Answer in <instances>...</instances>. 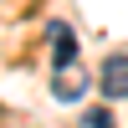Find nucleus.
Returning a JSON list of instances; mask_svg holds the SVG:
<instances>
[{
    "label": "nucleus",
    "mask_w": 128,
    "mask_h": 128,
    "mask_svg": "<svg viewBox=\"0 0 128 128\" xmlns=\"http://www.w3.org/2000/svg\"><path fill=\"white\" fill-rule=\"evenodd\" d=\"M46 36H51V67H56V72H72V67H77V31H72L67 20H51Z\"/></svg>",
    "instance_id": "obj_1"
},
{
    "label": "nucleus",
    "mask_w": 128,
    "mask_h": 128,
    "mask_svg": "<svg viewBox=\"0 0 128 128\" xmlns=\"http://www.w3.org/2000/svg\"><path fill=\"white\" fill-rule=\"evenodd\" d=\"M98 87L108 92V98H128V46L108 51V62H102V72H98Z\"/></svg>",
    "instance_id": "obj_2"
},
{
    "label": "nucleus",
    "mask_w": 128,
    "mask_h": 128,
    "mask_svg": "<svg viewBox=\"0 0 128 128\" xmlns=\"http://www.w3.org/2000/svg\"><path fill=\"white\" fill-rule=\"evenodd\" d=\"M82 92H87V82H82L77 67H72V72H56V82H51V98H56V102H77Z\"/></svg>",
    "instance_id": "obj_3"
},
{
    "label": "nucleus",
    "mask_w": 128,
    "mask_h": 128,
    "mask_svg": "<svg viewBox=\"0 0 128 128\" xmlns=\"http://www.w3.org/2000/svg\"><path fill=\"white\" fill-rule=\"evenodd\" d=\"M82 128H113V113H108V108H92V113H82Z\"/></svg>",
    "instance_id": "obj_4"
}]
</instances>
